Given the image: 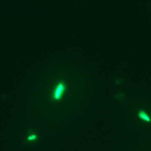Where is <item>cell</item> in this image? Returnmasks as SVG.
Returning <instances> with one entry per match:
<instances>
[{
    "mask_svg": "<svg viewBox=\"0 0 151 151\" xmlns=\"http://www.w3.org/2000/svg\"><path fill=\"white\" fill-rule=\"evenodd\" d=\"M66 90H67V86L63 81L61 80L58 82L52 91V99L55 101H61L64 96Z\"/></svg>",
    "mask_w": 151,
    "mask_h": 151,
    "instance_id": "1",
    "label": "cell"
},
{
    "mask_svg": "<svg viewBox=\"0 0 151 151\" xmlns=\"http://www.w3.org/2000/svg\"><path fill=\"white\" fill-rule=\"evenodd\" d=\"M137 116L139 120L145 123L151 122V117L147 112L144 109H139L137 112Z\"/></svg>",
    "mask_w": 151,
    "mask_h": 151,
    "instance_id": "2",
    "label": "cell"
},
{
    "mask_svg": "<svg viewBox=\"0 0 151 151\" xmlns=\"http://www.w3.org/2000/svg\"><path fill=\"white\" fill-rule=\"evenodd\" d=\"M38 139V134L35 132H31L27 136V141L28 142H34Z\"/></svg>",
    "mask_w": 151,
    "mask_h": 151,
    "instance_id": "3",
    "label": "cell"
}]
</instances>
